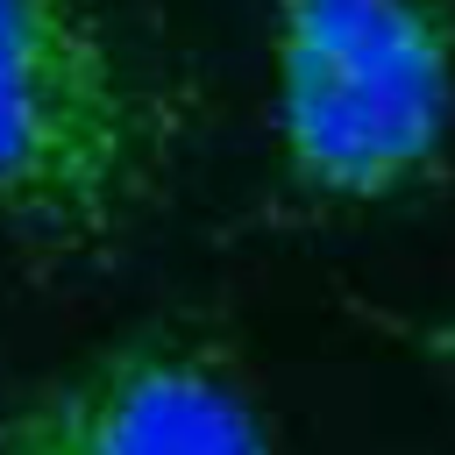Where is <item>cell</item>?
<instances>
[{"label": "cell", "mask_w": 455, "mask_h": 455, "mask_svg": "<svg viewBox=\"0 0 455 455\" xmlns=\"http://www.w3.org/2000/svg\"><path fill=\"white\" fill-rule=\"evenodd\" d=\"M419 348H434L441 363H455V320H441V327H419Z\"/></svg>", "instance_id": "obj_4"}, {"label": "cell", "mask_w": 455, "mask_h": 455, "mask_svg": "<svg viewBox=\"0 0 455 455\" xmlns=\"http://www.w3.org/2000/svg\"><path fill=\"white\" fill-rule=\"evenodd\" d=\"M192 92L100 0H0V228L107 256L178 185Z\"/></svg>", "instance_id": "obj_1"}, {"label": "cell", "mask_w": 455, "mask_h": 455, "mask_svg": "<svg viewBox=\"0 0 455 455\" xmlns=\"http://www.w3.org/2000/svg\"><path fill=\"white\" fill-rule=\"evenodd\" d=\"M0 455H277L242 355L185 320L135 327L0 419Z\"/></svg>", "instance_id": "obj_3"}, {"label": "cell", "mask_w": 455, "mask_h": 455, "mask_svg": "<svg viewBox=\"0 0 455 455\" xmlns=\"http://www.w3.org/2000/svg\"><path fill=\"white\" fill-rule=\"evenodd\" d=\"M270 128L313 199L384 206L434 185L455 135V7L270 0Z\"/></svg>", "instance_id": "obj_2"}]
</instances>
